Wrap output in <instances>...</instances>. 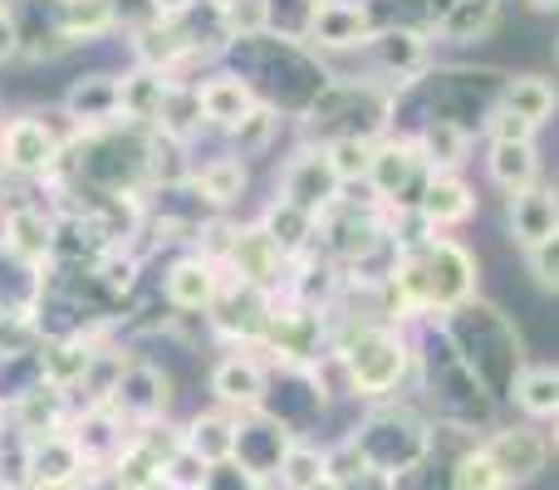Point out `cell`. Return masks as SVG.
Listing matches in <instances>:
<instances>
[{"instance_id": "obj_33", "label": "cell", "mask_w": 559, "mask_h": 490, "mask_svg": "<svg viewBox=\"0 0 559 490\" xmlns=\"http://www.w3.org/2000/svg\"><path fill=\"white\" fill-rule=\"evenodd\" d=\"M216 20L226 39H261L271 29V0H222Z\"/></svg>"}, {"instance_id": "obj_34", "label": "cell", "mask_w": 559, "mask_h": 490, "mask_svg": "<svg viewBox=\"0 0 559 490\" xmlns=\"http://www.w3.org/2000/svg\"><path fill=\"white\" fill-rule=\"evenodd\" d=\"M324 153H329V167H334L338 182H358V177L368 182V167H373L378 143H373V138L348 133V138H334V143H329Z\"/></svg>"}, {"instance_id": "obj_7", "label": "cell", "mask_w": 559, "mask_h": 490, "mask_svg": "<svg viewBox=\"0 0 559 490\" xmlns=\"http://www.w3.org/2000/svg\"><path fill=\"white\" fill-rule=\"evenodd\" d=\"M289 446H295V432H289L275 413H265V407L236 417V452H231V462H241L246 471L261 476V481H275V471H280V462H285Z\"/></svg>"}, {"instance_id": "obj_15", "label": "cell", "mask_w": 559, "mask_h": 490, "mask_svg": "<svg viewBox=\"0 0 559 490\" xmlns=\"http://www.w3.org/2000/svg\"><path fill=\"white\" fill-rule=\"evenodd\" d=\"M167 94H173L167 69L138 64L133 74L118 79V118H128V123H157L167 108Z\"/></svg>"}, {"instance_id": "obj_46", "label": "cell", "mask_w": 559, "mask_h": 490, "mask_svg": "<svg viewBox=\"0 0 559 490\" xmlns=\"http://www.w3.org/2000/svg\"><path fill=\"white\" fill-rule=\"evenodd\" d=\"M555 55H559V49H555Z\"/></svg>"}, {"instance_id": "obj_22", "label": "cell", "mask_w": 559, "mask_h": 490, "mask_svg": "<svg viewBox=\"0 0 559 490\" xmlns=\"http://www.w3.org/2000/svg\"><path fill=\"white\" fill-rule=\"evenodd\" d=\"M501 108H506V113H515V118H525L531 128H540V123H550V118H555L559 94H555L550 79H540V74H515L511 84L501 88Z\"/></svg>"}, {"instance_id": "obj_31", "label": "cell", "mask_w": 559, "mask_h": 490, "mask_svg": "<svg viewBox=\"0 0 559 490\" xmlns=\"http://www.w3.org/2000/svg\"><path fill=\"white\" fill-rule=\"evenodd\" d=\"M314 222H319L314 212H305V206H295V202H285V196H280L271 212H265L261 226L271 231V241L285 250V260H289V255H299V246H305L309 236H314Z\"/></svg>"}, {"instance_id": "obj_19", "label": "cell", "mask_w": 559, "mask_h": 490, "mask_svg": "<svg viewBox=\"0 0 559 490\" xmlns=\"http://www.w3.org/2000/svg\"><path fill=\"white\" fill-rule=\"evenodd\" d=\"M182 446L187 452H197L206 466H222V462H231V452H236V417L231 413H197L192 422L182 427Z\"/></svg>"}, {"instance_id": "obj_1", "label": "cell", "mask_w": 559, "mask_h": 490, "mask_svg": "<svg viewBox=\"0 0 559 490\" xmlns=\"http://www.w3.org/2000/svg\"><path fill=\"white\" fill-rule=\"evenodd\" d=\"M334 363L354 397H364V403H388V397L403 387L407 368H413V348H407L393 328L368 324L338 344Z\"/></svg>"}, {"instance_id": "obj_44", "label": "cell", "mask_w": 559, "mask_h": 490, "mask_svg": "<svg viewBox=\"0 0 559 490\" xmlns=\"http://www.w3.org/2000/svg\"><path fill=\"white\" fill-rule=\"evenodd\" d=\"M0 417H5V413H0ZM0 432H5V427H0Z\"/></svg>"}, {"instance_id": "obj_8", "label": "cell", "mask_w": 559, "mask_h": 490, "mask_svg": "<svg viewBox=\"0 0 559 490\" xmlns=\"http://www.w3.org/2000/svg\"><path fill=\"white\" fill-rule=\"evenodd\" d=\"M94 466L84 462L74 432L69 427H55V432L29 437V486L39 490H74L79 481H88Z\"/></svg>"}, {"instance_id": "obj_4", "label": "cell", "mask_w": 559, "mask_h": 490, "mask_svg": "<svg viewBox=\"0 0 559 490\" xmlns=\"http://www.w3.org/2000/svg\"><path fill=\"white\" fill-rule=\"evenodd\" d=\"M423 275H427V309L437 314H456L472 304L476 295V260L456 241H432L423 250Z\"/></svg>"}, {"instance_id": "obj_38", "label": "cell", "mask_w": 559, "mask_h": 490, "mask_svg": "<svg viewBox=\"0 0 559 490\" xmlns=\"http://www.w3.org/2000/svg\"><path fill=\"white\" fill-rule=\"evenodd\" d=\"M202 490H265V481L246 471L241 462H222V466H212V471H206Z\"/></svg>"}, {"instance_id": "obj_20", "label": "cell", "mask_w": 559, "mask_h": 490, "mask_svg": "<svg viewBox=\"0 0 559 490\" xmlns=\"http://www.w3.org/2000/svg\"><path fill=\"white\" fill-rule=\"evenodd\" d=\"M496 20H501V0H452L442 10V20H437V35L447 45H472V39L481 45L496 29Z\"/></svg>"}, {"instance_id": "obj_40", "label": "cell", "mask_w": 559, "mask_h": 490, "mask_svg": "<svg viewBox=\"0 0 559 490\" xmlns=\"http://www.w3.org/2000/svg\"><path fill=\"white\" fill-rule=\"evenodd\" d=\"M20 49H25V35H20V20L10 15L5 5H0V64H5V59H15Z\"/></svg>"}, {"instance_id": "obj_28", "label": "cell", "mask_w": 559, "mask_h": 490, "mask_svg": "<svg viewBox=\"0 0 559 490\" xmlns=\"http://www.w3.org/2000/svg\"><path fill=\"white\" fill-rule=\"evenodd\" d=\"M466 128L456 123V118H432V123L423 128V143H417V153H423V163H432L437 172H452V167L466 163Z\"/></svg>"}, {"instance_id": "obj_23", "label": "cell", "mask_w": 559, "mask_h": 490, "mask_svg": "<svg viewBox=\"0 0 559 490\" xmlns=\"http://www.w3.org/2000/svg\"><path fill=\"white\" fill-rule=\"evenodd\" d=\"M64 108L88 128H108L118 118V79L94 74V79H79L74 88L64 94Z\"/></svg>"}, {"instance_id": "obj_35", "label": "cell", "mask_w": 559, "mask_h": 490, "mask_svg": "<svg viewBox=\"0 0 559 490\" xmlns=\"http://www.w3.org/2000/svg\"><path fill=\"white\" fill-rule=\"evenodd\" d=\"M202 123V98H197V88H177L173 84V94H167V108H163V118H157V128H163L173 143H182L192 128Z\"/></svg>"}, {"instance_id": "obj_18", "label": "cell", "mask_w": 559, "mask_h": 490, "mask_svg": "<svg viewBox=\"0 0 559 490\" xmlns=\"http://www.w3.org/2000/svg\"><path fill=\"white\" fill-rule=\"evenodd\" d=\"M472 206H476L472 187H466L456 172H432V182H427L423 196H417V212H423L427 226H456L472 216Z\"/></svg>"}, {"instance_id": "obj_16", "label": "cell", "mask_w": 559, "mask_h": 490, "mask_svg": "<svg viewBox=\"0 0 559 490\" xmlns=\"http://www.w3.org/2000/svg\"><path fill=\"white\" fill-rule=\"evenodd\" d=\"M0 246L20 260V265H39L55 255V222L35 206H10L5 226H0Z\"/></svg>"}, {"instance_id": "obj_41", "label": "cell", "mask_w": 559, "mask_h": 490, "mask_svg": "<svg viewBox=\"0 0 559 490\" xmlns=\"http://www.w3.org/2000/svg\"><path fill=\"white\" fill-rule=\"evenodd\" d=\"M338 490H397L393 476H383V471H364L354 486H338Z\"/></svg>"}, {"instance_id": "obj_5", "label": "cell", "mask_w": 559, "mask_h": 490, "mask_svg": "<svg viewBox=\"0 0 559 490\" xmlns=\"http://www.w3.org/2000/svg\"><path fill=\"white\" fill-rule=\"evenodd\" d=\"M59 157H64V143H59V133L49 123H39V118H10V123H0V167L15 177H45L59 167Z\"/></svg>"}, {"instance_id": "obj_11", "label": "cell", "mask_w": 559, "mask_h": 490, "mask_svg": "<svg viewBox=\"0 0 559 490\" xmlns=\"http://www.w3.org/2000/svg\"><path fill=\"white\" fill-rule=\"evenodd\" d=\"M305 35L319 49H358L373 45V15L364 5H354V0H314Z\"/></svg>"}, {"instance_id": "obj_30", "label": "cell", "mask_w": 559, "mask_h": 490, "mask_svg": "<svg viewBox=\"0 0 559 490\" xmlns=\"http://www.w3.org/2000/svg\"><path fill=\"white\" fill-rule=\"evenodd\" d=\"M511 403L521 407L525 417H559V368H525L515 378V393Z\"/></svg>"}, {"instance_id": "obj_2", "label": "cell", "mask_w": 559, "mask_h": 490, "mask_svg": "<svg viewBox=\"0 0 559 490\" xmlns=\"http://www.w3.org/2000/svg\"><path fill=\"white\" fill-rule=\"evenodd\" d=\"M364 452L368 471H383V476H413L417 466H427V456L437 452V437L423 417H413L407 407H373L364 422L348 432Z\"/></svg>"}, {"instance_id": "obj_9", "label": "cell", "mask_w": 559, "mask_h": 490, "mask_svg": "<svg viewBox=\"0 0 559 490\" xmlns=\"http://www.w3.org/2000/svg\"><path fill=\"white\" fill-rule=\"evenodd\" d=\"M212 397L222 413L241 417V413H255V407H265V397H271V368L261 363L255 354H226L222 363L212 368Z\"/></svg>"}, {"instance_id": "obj_43", "label": "cell", "mask_w": 559, "mask_h": 490, "mask_svg": "<svg viewBox=\"0 0 559 490\" xmlns=\"http://www.w3.org/2000/svg\"><path fill=\"white\" fill-rule=\"evenodd\" d=\"M555 446H559V417H555Z\"/></svg>"}, {"instance_id": "obj_39", "label": "cell", "mask_w": 559, "mask_h": 490, "mask_svg": "<svg viewBox=\"0 0 559 490\" xmlns=\"http://www.w3.org/2000/svg\"><path fill=\"white\" fill-rule=\"evenodd\" d=\"M531 133H535V128L525 123V118H515V113H506V108H496V118H491V138H511V143H531Z\"/></svg>"}, {"instance_id": "obj_37", "label": "cell", "mask_w": 559, "mask_h": 490, "mask_svg": "<svg viewBox=\"0 0 559 490\" xmlns=\"http://www.w3.org/2000/svg\"><path fill=\"white\" fill-rule=\"evenodd\" d=\"M531 255V275L540 289H550V295H559V231L550 236V241H540L535 250H525Z\"/></svg>"}, {"instance_id": "obj_21", "label": "cell", "mask_w": 559, "mask_h": 490, "mask_svg": "<svg viewBox=\"0 0 559 490\" xmlns=\"http://www.w3.org/2000/svg\"><path fill=\"white\" fill-rule=\"evenodd\" d=\"M486 172L501 192H525L540 177V157H535L531 143H511V138H491V157H486Z\"/></svg>"}, {"instance_id": "obj_27", "label": "cell", "mask_w": 559, "mask_h": 490, "mask_svg": "<svg viewBox=\"0 0 559 490\" xmlns=\"http://www.w3.org/2000/svg\"><path fill=\"white\" fill-rule=\"evenodd\" d=\"M329 481V466H324V446L309 442V437H295V446L285 452L275 471V486L280 490H314Z\"/></svg>"}, {"instance_id": "obj_36", "label": "cell", "mask_w": 559, "mask_h": 490, "mask_svg": "<svg viewBox=\"0 0 559 490\" xmlns=\"http://www.w3.org/2000/svg\"><path fill=\"white\" fill-rule=\"evenodd\" d=\"M275 123H280L275 108H271V104H255L251 113H246L241 123L231 128V138H236V147H241V157H246V153H261V147L275 138Z\"/></svg>"}, {"instance_id": "obj_25", "label": "cell", "mask_w": 559, "mask_h": 490, "mask_svg": "<svg viewBox=\"0 0 559 490\" xmlns=\"http://www.w3.org/2000/svg\"><path fill=\"white\" fill-rule=\"evenodd\" d=\"M118 25V5L114 0H59V35L69 45H84V39H98Z\"/></svg>"}, {"instance_id": "obj_13", "label": "cell", "mask_w": 559, "mask_h": 490, "mask_svg": "<svg viewBox=\"0 0 559 490\" xmlns=\"http://www.w3.org/2000/svg\"><path fill=\"white\" fill-rule=\"evenodd\" d=\"M506 226H511V241L535 250L540 241H550L559 231V192L555 187H525V192L511 196V212H506Z\"/></svg>"}, {"instance_id": "obj_6", "label": "cell", "mask_w": 559, "mask_h": 490, "mask_svg": "<svg viewBox=\"0 0 559 490\" xmlns=\"http://www.w3.org/2000/svg\"><path fill=\"white\" fill-rule=\"evenodd\" d=\"M481 446H486V456L496 462V471H501L511 486L540 481L545 466H550V437H545L540 427H531V422L496 427V432L486 437Z\"/></svg>"}, {"instance_id": "obj_14", "label": "cell", "mask_w": 559, "mask_h": 490, "mask_svg": "<svg viewBox=\"0 0 559 490\" xmlns=\"http://www.w3.org/2000/svg\"><path fill=\"white\" fill-rule=\"evenodd\" d=\"M226 260L236 265L241 285L265 289V285H275L280 265H285V250H280V246L271 241V231H265V226H236V236H231V250H226Z\"/></svg>"}, {"instance_id": "obj_26", "label": "cell", "mask_w": 559, "mask_h": 490, "mask_svg": "<svg viewBox=\"0 0 559 490\" xmlns=\"http://www.w3.org/2000/svg\"><path fill=\"white\" fill-rule=\"evenodd\" d=\"M417 163H423L417 143H378L373 167H368V182H373L378 196H397L407 182H413Z\"/></svg>"}, {"instance_id": "obj_12", "label": "cell", "mask_w": 559, "mask_h": 490, "mask_svg": "<svg viewBox=\"0 0 559 490\" xmlns=\"http://www.w3.org/2000/svg\"><path fill=\"white\" fill-rule=\"evenodd\" d=\"M163 295H167V304L182 309V314H206V309L222 299V265L206 255L177 260L163 279Z\"/></svg>"}, {"instance_id": "obj_17", "label": "cell", "mask_w": 559, "mask_h": 490, "mask_svg": "<svg viewBox=\"0 0 559 490\" xmlns=\"http://www.w3.org/2000/svg\"><path fill=\"white\" fill-rule=\"evenodd\" d=\"M197 98H202V118L212 128H236L255 104H261V98H255V88L246 84V79H236V74L206 79V84L197 88Z\"/></svg>"}, {"instance_id": "obj_10", "label": "cell", "mask_w": 559, "mask_h": 490, "mask_svg": "<svg viewBox=\"0 0 559 490\" xmlns=\"http://www.w3.org/2000/svg\"><path fill=\"white\" fill-rule=\"evenodd\" d=\"M338 177H334V167H329V153L324 147H309V153H299V157H289L285 163V172H280V196L285 202H295V206H305V212H329V206L338 202Z\"/></svg>"}, {"instance_id": "obj_29", "label": "cell", "mask_w": 559, "mask_h": 490, "mask_svg": "<svg viewBox=\"0 0 559 490\" xmlns=\"http://www.w3.org/2000/svg\"><path fill=\"white\" fill-rule=\"evenodd\" d=\"M373 49H378V64L397 79H413L427 69V45L417 29H383V35H373Z\"/></svg>"}, {"instance_id": "obj_24", "label": "cell", "mask_w": 559, "mask_h": 490, "mask_svg": "<svg viewBox=\"0 0 559 490\" xmlns=\"http://www.w3.org/2000/svg\"><path fill=\"white\" fill-rule=\"evenodd\" d=\"M187 182H192V192L202 196L206 206H231V202H241V192H246V163L241 157H212V163H202Z\"/></svg>"}, {"instance_id": "obj_32", "label": "cell", "mask_w": 559, "mask_h": 490, "mask_svg": "<svg viewBox=\"0 0 559 490\" xmlns=\"http://www.w3.org/2000/svg\"><path fill=\"white\" fill-rule=\"evenodd\" d=\"M452 490H511V481H506L501 471H496V462L486 456V446L481 442H472L462 456L452 462Z\"/></svg>"}, {"instance_id": "obj_3", "label": "cell", "mask_w": 559, "mask_h": 490, "mask_svg": "<svg viewBox=\"0 0 559 490\" xmlns=\"http://www.w3.org/2000/svg\"><path fill=\"white\" fill-rule=\"evenodd\" d=\"M108 407H114L133 432H143V427L163 422L167 407H173V378H167L157 363H143V358L128 363L123 358L118 383H114V393H108Z\"/></svg>"}, {"instance_id": "obj_45", "label": "cell", "mask_w": 559, "mask_h": 490, "mask_svg": "<svg viewBox=\"0 0 559 490\" xmlns=\"http://www.w3.org/2000/svg\"><path fill=\"white\" fill-rule=\"evenodd\" d=\"M216 5H222V0H216Z\"/></svg>"}, {"instance_id": "obj_42", "label": "cell", "mask_w": 559, "mask_h": 490, "mask_svg": "<svg viewBox=\"0 0 559 490\" xmlns=\"http://www.w3.org/2000/svg\"><path fill=\"white\" fill-rule=\"evenodd\" d=\"M531 5H535V10H555L559 0H531Z\"/></svg>"}]
</instances>
